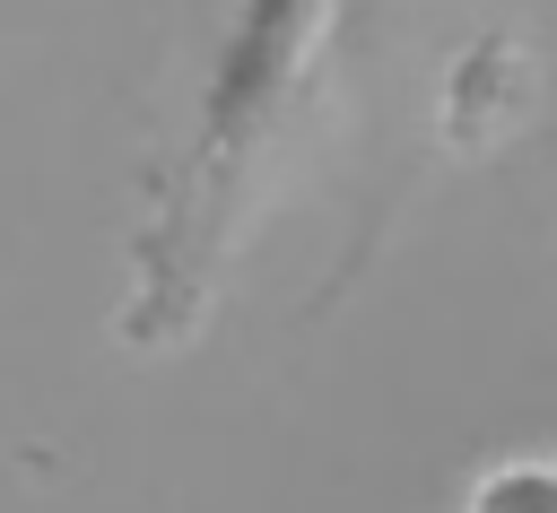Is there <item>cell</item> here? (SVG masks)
Masks as SVG:
<instances>
[{"mask_svg":"<svg viewBox=\"0 0 557 513\" xmlns=\"http://www.w3.org/2000/svg\"><path fill=\"white\" fill-rule=\"evenodd\" d=\"M331 17H339V0H235L226 43L200 87V130L174 157V174L157 191V226L139 243V287H131V322H122L131 339L157 348L200 313L218 243H226V226L270 157V130H278L287 96L305 87Z\"/></svg>","mask_w":557,"mask_h":513,"instance_id":"obj_1","label":"cell"}]
</instances>
